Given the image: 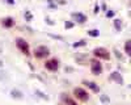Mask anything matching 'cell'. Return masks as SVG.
Here are the masks:
<instances>
[{
	"instance_id": "obj_6",
	"label": "cell",
	"mask_w": 131,
	"mask_h": 105,
	"mask_svg": "<svg viewBox=\"0 0 131 105\" xmlns=\"http://www.w3.org/2000/svg\"><path fill=\"white\" fill-rule=\"evenodd\" d=\"M45 67L50 71H57L59 68V60L55 59V58H52V59H49L45 62Z\"/></svg>"
},
{
	"instance_id": "obj_15",
	"label": "cell",
	"mask_w": 131,
	"mask_h": 105,
	"mask_svg": "<svg viewBox=\"0 0 131 105\" xmlns=\"http://www.w3.org/2000/svg\"><path fill=\"white\" fill-rule=\"evenodd\" d=\"M83 45H85V42H84V41H80L79 44H75V47H78V46H83Z\"/></svg>"
},
{
	"instance_id": "obj_8",
	"label": "cell",
	"mask_w": 131,
	"mask_h": 105,
	"mask_svg": "<svg viewBox=\"0 0 131 105\" xmlns=\"http://www.w3.org/2000/svg\"><path fill=\"white\" fill-rule=\"evenodd\" d=\"M84 84H85L86 87H89L93 92H98V91H100V88H98V86H97L94 81H84Z\"/></svg>"
},
{
	"instance_id": "obj_11",
	"label": "cell",
	"mask_w": 131,
	"mask_h": 105,
	"mask_svg": "<svg viewBox=\"0 0 131 105\" xmlns=\"http://www.w3.org/2000/svg\"><path fill=\"white\" fill-rule=\"evenodd\" d=\"M125 51H126V54L128 57H131V41H126V44H125Z\"/></svg>"
},
{
	"instance_id": "obj_13",
	"label": "cell",
	"mask_w": 131,
	"mask_h": 105,
	"mask_svg": "<svg viewBox=\"0 0 131 105\" xmlns=\"http://www.w3.org/2000/svg\"><path fill=\"white\" fill-rule=\"evenodd\" d=\"M114 26H115V29L117 30H121L122 29V24H121V21H119V20H114Z\"/></svg>"
},
{
	"instance_id": "obj_14",
	"label": "cell",
	"mask_w": 131,
	"mask_h": 105,
	"mask_svg": "<svg viewBox=\"0 0 131 105\" xmlns=\"http://www.w3.org/2000/svg\"><path fill=\"white\" fill-rule=\"evenodd\" d=\"M98 34H100V32H98V30H96V29H93V30H89V36H92V37H97Z\"/></svg>"
},
{
	"instance_id": "obj_18",
	"label": "cell",
	"mask_w": 131,
	"mask_h": 105,
	"mask_svg": "<svg viewBox=\"0 0 131 105\" xmlns=\"http://www.w3.org/2000/svg\"><path fill=\"white\" fill-rule=\"evenodd\" d=\"M7 2H8L9 4H13V3H15V2H13V0H7Z\"/></svg>"
},
{
	"instance_id": "obj_7",
	"label": "cell",
	"mask_w": 131,
	"mask_h": 105,
	"mask_svg": "<svg viewBox=\"0 0 131 105\" xmlns=\"http://www.w3.org/2000/svg\"><path fill=\"white\" fill-rule=\"evenodd\" d=\"M2 24H3V26H5V28H12V26L15 25V21H13L12 17H7V18H3Z\"/></svg>"
},
{
	"instance_id": "obj_12",
	"label": "cell",
	"mask_w": 131,
	"mask_h": 105,
	"mask_svg": "<svg viewBox=\"0 0 131 105\" xmlns=\"http://www.w3.org/2000/svg\"><path fill=\"white\" fill-rule=\"evenodd\" d=\"M112 79L117 80L119 84H122V78H121V75H119L118 72H113V74H112Z\"/></svg>"
},
{
	"instance_id": "obj_17",
	"label": "cell",
	"mask_w": 131,
	"mask_h": 105,
	"mask_svg": "<svg viewBox=\"0 0 131 105\" xmlns=\"http://www.w3.org/2000/svg\"><path fill=\"white\" fill-rule=\"evenodd\" d=\"M106 16H107V17H113V16H114V12H107Z\"/></svg>"
},
{
	"instance_id": "obj_16",
	"label": "cell",
	"mask_w": 131,
	"mask_h": 105,
	"mask_svg": "<svg viewBox=\"0 0 131 105\" xmlns=\"http://www.w3.org/2000/svg\"><path fill=\"white\" fill-rule=\"evenodd\" d=\"M72 26H73L72 23H66V28H72Z\"/></svg>"
},
{
	"instance_id": "obj_10",
	"label": "cell",
	"mask_w": 131,
	"mask_h": 105,
	"mask_svg": "<svg viewBox=\"0 0 131 105\" xmlns=\"http://www.w3.org/2000/svg\"><path fill=\"white\" fill-rule=\"evenodd\" d=\"M63 101H64V104L66 105H78V102H76L75 100H72L71 97H68V96H63Z\"/></svg>"
},
{
	"instance_id": "obj_1",
	"label": "cell",
	"mask_w": 131,
	"mask_h": 105,
	"mask_svg": "<svg viewBox=\"0 0 131 105\" xmlns=\"http://www.w3.org/2000/svg\"><path fill=\"white\" fill-rule=\"evenodd\" d=\"M73 94L76 99H79V101H88L89 100V93L86 92L84 88H80V87H76L73 89Z\"/></svg>"
},
{
	"instance_id": "obj_5",
	"label": "cell",
	"mask_w": 131,
	"mask_h": 105,
	"mask_svg": "<svg viewBox=\"0 0 131 105\" xmlns=\"http://www.w3.org/2000/svg\"><path fill=\"white\" fill-rule=\"evenodd\" d=\"M91 70L93 75H100L102 72V65L100 60H92L91 62Z\"/></svg>"
},
{
	"instance_id": "obj_2",
	"label": "cell",
	"mask_w": 131,
	"mask_h": 105,
	"mask_svg": "<svg viewBox=\"0 0 131 105\" xmlns=\"http://www.w3.org/2000/svg\"><path fill=\"white\" fill-rule=\"evenodd\" d=\"M16 46L18 47V50L23 52L24 55H29L30 54L29 45H28V42L24 38H16Z\"/></svg>"
},
{
	"instance_id": "obj_3",
	"label": "cell",
	"mask_w": 131,
	"mask_h": 105,
	"mask_svg": "<svg viewBox=\"0 0 131 105\" xmlns=\"http://www.w3.org/2000/svg\"><path fill=\"white\" fill-rule=\"evenodd\" d=\"M93 55L98 59H105L107 60L109 58H110V52H109L105 47H96L93 50Z\"/></svg>"
},
{
	"instance_id": "obj_4",
	"label": "cell",
	"mask_w": 131,
	"mask_h": 105,
	"mask_svg": "<svg viewBox=\"0 0 131 105\" xmlns=\"http://www.w3.org/2000/svg\"><path fill=\"white\" fill-rule=\"evenodd\" d=\"M50 54V50L46 47V46H39L34 50V57L38 58V59H42V58H46L47 55Z\"/></svg>"
},
{
	"instance_id": "obj_9",
	"label": "cell",
	"mask_w": 131,
	"mask_h": 105,
	"mask_svg": "<svg viewBox=\"0 0 131 105\" xmlns=\"http://www.w3.org/2000/svg\"><path fill=\"white\" fill-rule=\"evenodd\" d=\"M72 17H73L76 21H78V23H81V24L86 21V17H85L84 15H81V13H73Z\"/></svg>"
}]
</instances>
